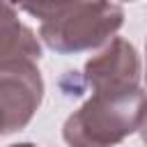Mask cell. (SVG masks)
Wrapping results in <instances>:
<instances>
[{
	"label": "cell",
	"mask_w": 147,
	"mask_h": 147,
	"mask_svg": "<svg viewBox=\"0 0 147 147\" xmlns=\"http://www.w3.org/2000/svg\"><path fill=\"white\" fill-rule=\"evenodd\" d=\"M140 138H142V142L147 145V115H145V119H142V124H140Z\"/></svg>",
	"instance_id": "6"
},
{
	"label": "cell",
	"mask_w": 147,
	"mask_h": 147,
	"mask_svg": "<svg viewBox=\"0 0 147 147\" xmlns=\"http://www.w3.org/2000/svg\"><path fill=\"white\" fill-rule=\"evenodd\" d=\"M9 147H37V145H32V142H16V145H9Z\"/></svg>",
	"instance_id": "7"
},
{
	"label": "cell",
	"mask_w": 147,
	"mask_h": 147,
	"mask_svg": "<svg viewBox=\"0 0 147 147\" xmlns=\"http://www.w3.org/2000/svg\"><path fill=\"white\" fill-rule=\"evenodd\" d=\"M41 46L37 34L18 21L14 0H0V64L5 62H39Z\"/></svg>",
	"instance_id": "5"
},
{
	"label": "cell",
	"mask_w": 147,
	"mask_h": 147,
	"mask_svg": "<svg viewBox=\"0 0 147 147\" xmlns=\"http://www.w3.org/2000/svg\"><path fill=\"white\" fill-rule=\"evenodd\" d=\"M44 99V78L37 62L0 64V136H9L30 124Z\"/></svg>",
	"instance_id": "3"
},
{
	"label": "cell",
	"mask_w": 147,
	"mask_h": 147,
	"mask_svg": "<svg viewBox=\"0 0 147 147\" xmlns=\"http://www.w3.org/2000/svg\"><path fill=\"white\" fill-rule=\"evenodd\" d=\"M83 80L92 92H117L140 87V57L122 37L110 39V44L85 62Z\"/></svg>",
	"instance_id": "4"
},
{
	"label": "cell",
	"mask_w": 147,
	"mask_h": 147,
	"mask_svg": "<svg viewBox=\"0 0 147 147\" xmlns=\"http://www.w3.org/2000/svg\"><path fill=\"white\" fill-rule=\"evenodd\" d=\"M147 115V94L140 87L117 92H92L62 124L69 147H115L140 131Z\"/></svg>",
	"instance_id": "1"
},
{
	"label": "cell",
	"mask_w": 147,
	"mask_h": 147,
	"mask_svg": "<svg viewBox=\"0 0 147 147\" xmlns=\"http://www.w3.org/2000/svg\"><path fill=\"white\" fill-rule=\"evenodd\" d=\"M124 25V9L110 0L78 2L39 25L41 41L62 55L92 51Z\"/></svg>",
	"instance_id": "2"
},
{
	"label": "cell",
	"mask_w": 147,
	"mask_h": 147,
	"mask_svg": "<svg viewBox=\"0 0 147 147\" xmlns=\"http://www.w3.org/2000/svg\"><path fill=\"white\" fill-rule=\"evenodd\" d=\"M145 53H147V44H145ZM145 80H147V71H145Z\"/></svg>",
	"instance_id": "8"
},
{
	"label": "cell",
	"mask_w": 147,
	"mask_h": 147,
	"mask_svg": "<svg viewBox=\"0 0 147 147\" xmlns=\"http://www.w3.org/2000/svg\"><path fill=\"white\" fill-rule=\"evenodd\" d=\"M122 2H133V0H122Z\"/></svg>",
	"instance_id": "9"
}]
</instances>
